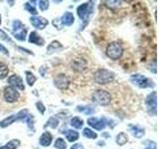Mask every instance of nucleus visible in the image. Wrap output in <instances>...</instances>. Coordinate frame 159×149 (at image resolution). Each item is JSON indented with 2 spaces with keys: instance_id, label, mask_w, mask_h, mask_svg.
<instances>
[{
  "instance_id": "f257e3e1",
  "label": "nucleus",
  "mask_w": 159,
  "mask_h": 149,
  "mask_svg": "<svg viewBox=\"0 0 159 149\" xmlns=\"http://www.w3.org/2000/svg\"><path fill=\"white\" fill-rule=\"evenodd\" d=\"M114 79V74L107 69H98L94 73V81L98 84H111Z\"/></svg>"
},
{
  "instance_id": "f03ea898",
  "label": "nucleus",
  "mask_w": 159,
  "mask_h": 149,
  "mask_svg": "<svg viewBox=\"0 0 159 149\" xmlns=\"http://www.w3.org/2000/svg\"><path fill=\"white\" fill-rule=\"evenodd\" d=\"M106 54L109 59L113 60V61L119 60L123 54V48L121 44L118 42H111V44H108L106 50Z\"/></svg>"
},
{
  "instance_id": "7ed1b4c3",
  "label": "nucleus",
  "mask_w": 159,
  "mask_h": 149,
  "mask_svg": "<svg viewBox=\"0 0 159 149\" xmlns=\"http://www.w3.org/2000/svg\"><path fill=\"white\" fill-rule=\"evenodd\" d=\"M93 102L99 106H108L111 102V96L104 89H97L92 96Z\"/></svg>"
},
{
  "instance_id": "20e7f679",
  "label": "nucleus",
  "mask_w": 159,
  "mask_h": 149,
  "mask_svg": "<svg viewBox=\"0 0 159 149\" xmlns=\"http://www.w3.org/2000/svg\"><path fill=\"white\" fill-rule=\"evenodd\" d=\"M12 34L13 36L19 41H25L27 34V29L24 26V24L20 20H14L12 23Z\"/></svg>"
},
{
  "instance_id": "39448f33",
  "label": "nucleus",
  "mask_w": 159,
  "mask_h": 149,
  "mask_svg": "<svg viewBox=\"0 0 159 149\" xmlns=\"http://www.w3.org/2000/svg\"><path fill=\"white\" fill-rule=\"evenodd\" d=\"M130 82L135 84L136 87L140 88H151L154 87V84L151 81L150 79L146 78L143 74H135L130 76Z\"/></svg>"
},
{
  "instance_id": "423d86ee",
  "label": "nucleus",
  "mask_w": 159,
  "mask_h": 149,
  "mask_svg": "<svg viewBox=\"0 0 159 149\" xmlns=\"http://www.w3.org/2000/svg\"><path fill=\"white\" fill-rule=\"evenodd\" d=\"M93 2L89 1L80 5L77 8V13L82 21H88V19L93 13Z\"/></svg>"
},
{
  "instance_id": "0eeeda50",
  "label": "nucleus",
  "mask_w": 159,
  "mask_h": 149,
  "mask_svg": "<svg viewBox=\"0 0 159 149\" xmlns=\"http://www.w3.org/2000/svg\"><path fill=\"white\" fill-rule=\"evenodd\" d=\"M145 106L147 112L150 115L155 116L157 112V93L152 92L150 94H148L145 99Z\"/></svg>"
},
{
  "instance_id": "6e6552de",
  "label": "nucleus",
  "mask_w": 159,
  "mask_h": 149,
  "mask_svg": "<svg viewBox=\"0 0 159 149\" xmlns=\"http://www.w3.org/2000/svg\"><path fill=\"white\" fill-rule=\"evenodd\" d=\"M3 96H4L5 101H6L7 102L13 103V102H16L19 99L20 93H19V92L15 88L8 86V87H6V88H4Z\"/></svg>"
},
{
  "instance_id": "1a4fd4ad",
  "label": "nucleus",
  "mask_w": 159,
  "mask_h": 149,
  "mask_svg": "<svg viewBox=\"0 0 159 149\" xmlns=\"http://www.w3.org/2000/svg\"><path fill=\"white\" fill-rule=\"evenodd\" d=\"M88 124L91 127L96 129V130H102L107 126V119L104 117H91L88 119Z\"/></svg>"
},
{
  "instance_id": "9d476101",
  "label": "nucleus",
  "mask_w": 159,
  "mask_h": 149,
  "mask_svg": "<svg viewBox=\"0 0 159 149\" xmlns=\"http://www.w3.org/2000/svg\"><path fill=\"white\" fill-rule=\"evenodd\" d=\"M54 84L60 89H67L70 86V79L64 74H60L54 79Z\"/></svg>"
},
{
  "instance_id": "9b49d317",
  "label": "nucleus",
  "mask_w": 159,
  "mask_h": 149,
  "mask_svg": "<svg viewBox=\"0 0 159 149\" xmlns=\"http://www.w3.org/2000/svg\"><path fill=\"white\" fill-rule=\"evenodd\" d=\"M8 84H10V87H13L16 89L18 88V89H20V91H24L25 89L23 79L21 77L18 76V74H12L11 77H9Z\"/></svg>"
},
{
  "instance_id": "f8f14e48",
  "label": "nucleus",
  "mask_w": 159,
  "mask_h": 149,
  "mask_svg": "<svg viewBox=\"0 0 159 149\" xmlns=\"http://www.w3.org/2000/svg\"><path fill=\"white\" fill-rule=\"evenodd\" d=\"M30 22L33 25V26L39 29V30H43L47 27V25L49 24L48 20L44 17H38V16H33L30 18Z\"/></svg>"
},
{
  "instance_id": "ddd939ff",
  "label": "nucleus",
  "mask_w": 159,
  "mask_h": 149,
  "mask_svg": "<svg viewBox=\"0 0 159 149\" xmlns=\"http://www.w3.org/2000/svg\"><path fill=\"white\" fill-rule=\"evenodd\" d=\"M72 68L76 72H83L87 69V61L83 58L75 59L72 64Z\"/></svg>"
},
{
  "instance_id": "4468645a",
  "label": "nucleus",
  "mask_w": 159,
  "mask_h": 149,
  "mask_svg": "<svg viewBox=\"0 0 159 149\" xmlns=\"http://www.w3.org/2000/svg\"><path fill=\"white\" fill-rule=\"evenodd\" d=\"M52 140H53V136L52 134L50 133L49 131H45L41 136L39 138V143L41 144L42 146L44 147H48L51 145L52 143Z\"/></svg>"
},
{
  "instance_id": "2eb2a0df",
  "label": "nucleus",
  "mask_w": 159,
  "mask_h": 149,
  "mask_svg": "<svg viewBox=\"0 0 159 149\" xmlns=\"http://www.w3.org/2000/svg\"><path fill=\"white\" fill-rule=\"evenodd\" d=\"M29 42L37 45V46H43L45 44V40L40 36V35L37 32H31L30 33V36H29Z\"/></svg>"
},
{
  "instance_id": "dca6fc26",
  "label": "nucleus",
  "mask_w": 159,
  "mask_h": 149,
  "mask_svg": "<svg viewBox=\"0 0 159 149\" xmlns=\"http://www.w3.org/2000/svg\"><path fill=\"white\" fill-rule=\"evenodd\" d=\"M75 22V18L74 15L71 12H66L63 16L61 17V23L65 26H71Z\"/></svg>"
},
{
  "instance_id": "f3484780",
  "label": "nucleus",
  "mask_w": 159,
  "mask_h": 149,
  "mask_svg": "<svg viewBox=\"0 0 159 149\" xmlns=\"http://www.w3.org/2000/svg\"><path fill=\"white\" fill-rule=\"evenodd\" d=\"M129 130L132 133V135L135 136L136 138H141L144 135V133H145L143 128L139 127L137 125H132V124L129 125Z\"/></svg>"
},
{
  "instance_id": "a211bd4d",
  "label": "nucleus",
  "mask_w": 159,
  "mask_h": 149,
  "mask_svg": "<svg viewBox=\"0 0 159 149\" xmlns=\"http://www.w3.org/2000/svg\"><path fill=\"white\" fill-rule=\"evenodd\" d=\"M15 121H16V114H11V115H9L8 117L4 118L3 120L0 121V127L5 128L9 125H11V124Z\"/></svg>"
},
{
  "instance_id": "6ab92c4d",
  "label": "nucleus",
  "mask_w": 159,
  "mask_h": 149,
  "mask_svg": "<svg viewBox=\"0 0 159 149\" xmlns=\"http://www.w3.org/2000/svg\"><path fill=\"white\" fill-rule=\"evenodd\" d=\"M79 137H80V134L76 130H72V129H70V130H68L67 133H66V138H67V140L69 142L77 141L79 139Z\"/></svg>"
},
{
  "instance_id": "aec40b11",
  "label": "nucleus",
  "mask_w": 159,
  "mask_h": 149,
  "mask_svg": "<svg viewBox=\"0 0 159 149\" xmlns=\"http://www.w3.org/2000/svg\"><path fill=\"white\" fill-rule=\"evenodd\" d=\"M70 124L76 129H81L84 125V120L79 116H75L71 119V122H70Z\"/></svg>"
},
{
  "instance_id": "412c9836",
  "label": "nucleus",
  "mask_w": 159,
  "mask_h": 149,
  "mask_svg": "<svg viewBox=\"0 0 159 149\" xmlns=\"http://www.w3.org/2000/svg\"><path fill=\"white\" fill-rule=\"evenodd\" d=\"M116 143L118 144L119 146L124 145V144H125V143L128 141V136H127V134H126V133H124V132L118 133V134H117V136H116Z\"/></svg>"
},
{
  "instance_id": "4be33fe9",
  "label": "nucleus",
  "mask_w": 159,
  "mask_h": 149,
  "mask_svg": "<svg viewBox=\"0 0 159 149\" xmlns=\"http://www.w3.org/2000/svg\"><path fill=\"white\" fill-rule=\"evenodd\" d=\"M83 135L87 138H89V139H97L98 138V134L94 132L93 130H92L91 128H84L83 130Z\"/></svg>"
},
{
  "instance_id": "5701e85b",
  "label": "nucleus",
  "mask_w": 159,
  "mask_h": 149,
  "mask_svg": "<svg viewBox=\"0 0 159 149\" xmlns=\"http://www.w3.org/2000/svg\"><path fill=\"white\" fill-rule=\"evenodd\" d=\"M9 73L8 67L4 63L0 62V79H3L7 77V74Z\"/></svg>"
},
{
  "instance_id": "b1692460",
  "label": "nucleus",
  "mask_w": 159,
  "mask_h": 149,
  "mask_svg": "<svg viewBox=\"0 0 159 149\" xmlns=\"http://www.w3.org/2000/svg\"><path fill=\"white\" fill-rule=\"evenodd\" d=\"M36 81H37L36 76H35V74H34L33 73L27 71V72H26V82H27V84H29V86H30V87H32Z\"/></svg>"
},
{
  "instance_id": "393cba45",
  "label": "nucleus",
  "mask_w": 159,
  "mask_h": 149,
  "mask_svg": "<svg viewBox=\"0 0 159 149\" xmlns=\"http://www.w3.org/2000/svg\"><path fill=\"white\" fill-rule=\"evenodd\" d=\"M60 48H62L61 43L58 42V41H54V42H52L51 44L49 45V47L47 48V52H48L49 54H51V53H53V52L56 51L57 49H60Z\"/></svg>"
},
{
  "instance_id": "a878e982",
  "label": "nucleus",
  "mask_w": 159,
  "mask_h": 149,
  "mask_svg": "<svg viewBox=\"0 0 159 149\" xmlns=\"http://www.w3.org/2000/svg\"><path fill=\"white\" fill-rule=\"evenodd\" d=\"M28 111L27 109H22L18 113H16V121H25V119L28 116Z\"/></svg>"
},
{
  "instance_id": "bb28decb",
  "label": "nucleus",
  "mask_w": 159,
  "mask_h": 149,
  "mask_svg": "<svg viewBox=\"0 0 159 149\" xmlns=\"http://www.w3.org/2000/svg\"><path fill=\"white\" fill-rule=\"evenodd\" d=\"M20 145V140L19 139H12V140H10L5 147L6 149H17Z\"/></svg>"
},
{
  "instance_id": "cd10ccee",
  "label": "nucleus",
  "mask_w": 159,
  "mask_h": 149,
  "mask_svg": "<svg viewBox=\"0 0 159 149\" xmlns=\"http://www.w3.org/2000/svg\"><path fill=\"white\" fill-rule=\"evenodd\" d=\"M54 145L57 149H67V143L65 142L63 138H57Z\"/></svg>"
},
{
  "instance_id": "c85d7f7f",
  "label": "nucleus",
  "mask_w": 159,
  "mask_h": 149,
  "mask_svg": "<svg viewBox=\"0 0 159 149\" xmlns=\"http://www.w3.org/2000/svg\"><path fill=\"white\" fill-rule=\"evenodd\" d=\"M58 125H59V120H58L56 117L52 116V117L49 118V120L47 121V124L45 125V127L51 126L52 128H56V127H58Z\"/></svg>"
},
{
  "instance_id": "c756f323",
  "label": "nucleus",
  "mask_w": 159,
  "mask_h": 149,
  "mask_svg": "<svg viewBox=\"0 0 159 149\" xmlns=\"http://www.w3.org/2000/svg\"><path fill=\"white\" fill-rule=\"evenodd\" d=\"M77 111H80V112H84L88 114V115H89V114H93L94 112V111L92 108V107H88V106H78L76 108Z\"/></svg>"
},
{
  "instance_id": "7c9ffc66",
  "label": "nucleus",
  "mask_w": 159,
  "mask_h": 149,
  "mask_svg": "<svg viewBox=\"0 0 159 149\" xmlns=\"http://www.w3.org/2000/svg\"><path fill=\"white\" fill-rule=\"evenodd\" d=\"M25 9H26L29 13H31V14H33V15H37V14H38L36 8H35L34 6H32V5L30 4L29 2H26V3H25Z\"/></svg>"
},
{
  "instance_id": "2f4dec72",
  "label": "nucleus",
  "mask_w": 159,
  "mask_h": 149,
  "mask_svg": "<svg viewBox=\"0 0 159 149\" xmlns=\"http://www.w3.org/2000/svg\"><path fill=\"white\" fill-rule=\"evenodd\" d=\"M144 148L143 149H156L157 147V144L156 142H154V141H151V140H147L144 142Z\"/></svg>"
},
{
  "instance_id": "473e14b6",
  "label": "nucleus",
  "mask_w": 159,
  "mask_h": 149,
  "mask_svg": "<svg viewBox=\"0 0 159 149\" xmlns=\"http://www.w3.org/2000/svg\"><path fill=\"white\" fill-rule=\"evenodd\" d=\"M0 39L4 40V41H6V42H9V43L13 44V41L11 40V38H10L8 35L3 31V30H0Z\"/></svg>"
},
{
  "instance_id": "72a5a7b5",
  "label": "nucleus",
  "mask_w": 159,
  "mask_h": 149,
  "mask_svg": "<svg viewBox=\"0 0 159 149\" xmlns=\"http://www.w3.org/2000/svg\"><path fill=\"white\" fill-rule=\"evenodd\" d=\"M39 7H40V10L41 11H45V10H47L49 8V1H45V0H41V1H39Z\"/></svg>"
},
{
  "instance_id": "f704fd0d",
  "label": "nucleus",
  "mask_w": 159,
  "mask_h": 149,
  "mask_svg": "<svg viewBox=\"0 0 159 149\" xmlns=\"http://www.w3.org/2000/svg\"><path fill=\"white\" fill-rule=\"evenodd\" d=\"M25 122L28 123V126L30 128L34 129V117H33V115H31V114H28V116L26 117V119H25Z\"/></svg>"
},
{
  "instance_id": "c9c22d12",
  "label": "nucleus",
  "mask_w": 159,
  "mask_h": 149,
  "mask_svg": "<svg viewBox=\"0 0 159 149\" xmlns=\"http://www.w3.org/2000/svg\"><path fill=\"white\" fill-rule=\"evenodd\" d=\"M36 107L38 109V111L41 113V114H44L45 111H46V107H45V106H44V104L41 102H36Z\"/></svg>"
},
{
  "instance_id": "e433bc0d",
  "label": "nucleus",
  "mask_w": 159,
  "mask_h": 149,
  "mask_svg": "<svg viewBox=\"0 0 159 149\" xmlns=\"http://www.w3.org/2000/svg\"><path fill=\"white\" fill-rule=\"evenodd\" d=\"M0 52H1L2 54L4 55H6V56H9V52H8V50L5 48L2 44H0Z\"/></svg>"
},
{
  "instance_id": "4c0bfd02",
  "label": "nucleus",
  "mask_w": 159,
  "mask_h": 149,
  "mask_svg": "<svg viewBox=\"0 0 159 149\" xmlns=\"http://www.w3.org/2000/svg\"><path fill=\"white\" fill-rule=\"evenodd\" d=\"M70 149H84V146L81 143H76V144H74Z\"/></svg>"
},
{
  "instance_id": "58836bf2",
  "label": "nucleus",
  "mask_w": 159,
  "mask_h": 149,
  "mask_svg": "<svg viewBox=\"0 0 159 149\" xmlns=\"http://www.w3.org/2000/svg\"><path fill=\"white\" fill-rule=\"evenodd\" d=\"M20 50H22V51H24V52H26V53H28V54H30V55H33V53L31 52V51H29V50H27V49H24V48H19Z\"/></svg>"
},
{
  "instance_id": "ea45409f",
  "label": "nucleus",
  "mask_w": 159,
  "mask_h": 149,
  "mask_svg": "<svg viewBox=\"0 0 159 149\" xmlns=\"http://www.w3.org/2000/svg\"><path fill=\"white\" fill-rule=\"evenodd\" d=\"M0 149H6V147H5V145H4V146H2V147H0Z\"/></svg>"
},
{
  "instance_id": "a19ab883",
  "label": "nucleus",
  "mask_w": 159,
  "mask_h": 149,
  "mask_svg": "<svg viewBox=\"0 0 159 149\" xmlns=\"http://www.w3.org/2000/svg\"><path fill=\"white\" fill-rule=\"evenodd\" d=\"M0 25H1V15H0Z\"/></svg>"
}]
</instances>
